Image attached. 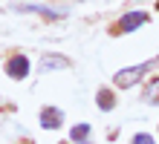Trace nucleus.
I'll list each match as a JSON object with an SVG mask.
<instances>
[{"instance_id": "nucleus-1", "label": "nucleus", "mask_w": 159, "mask_h": 144, "mask_svg": "<svg viewBox=\"0 0 159 144\" xmlns=\"http://www.w3.org/2000/svg\"><path fill=\"white\" fill-rule=\"evenodd\" d=\"M156 61H148V63H136V66H125V69H119L116 75H113V81H116V86H121V89H130L133 84H139L148 75V69H151Z\"/></svg>"}, {"instance_id": "nucleus-2", "label": "nucleus", "mask_w": 159, "mask_h": 144, "mask_svg": "<svg viewBox=\"0 0 159 144\" xmlns=\"http://www.w3.org/2000/svg\"><path fill=\"white\" fill-rule=\"evenodd\" d=\"M145 23H148V15H145V12H127V15L113 26V35H130V32H136V29L145 26Z\"/></svg>"}, {"instance_id": "nucleus-3", "label": "nucleus", "mask_w": 159, "mask_h": 144, "mask_svg": "<svg viewBox=\"0 0 159 144\" xmlns=\"http://www.w3.org/2000/svg\"><path fill=\"white\" fill-rule=\"evenodd\" d=\"M6 75H9V78H15V81L29 78V58H26V55H12L6 61Z\"/></svg>"}, {"instance_id": "nucleus-4", "label": "nucleus", "mask_w": 159, "mask_h": 144, "mask_svg": "<svg viewBox=\"0 0 159 144\" xmlns=\"http://www.w3.org/2000/svg\"><path fill=\"white\" fill-rule=\"evenodd\" d=\"M64 124V112L58 107H43L41 110V127L43 130H58Z\"/></svg>"}, {"instance_id": "nucleus-5", "label": "nucleus", "mask_w": 159, "mask_h": 144, "mask_svg": "<svg viewBox=\"0 0 159 144\" xmlns=\"http://www.w3.org/2000/svg\"><path fill=\"white\" fill-rule=\"evenodd\" d=\"M70 61L67 58H61V55H46L43 61H41V72H49V69H67Z\"/></svg>"}, {"instance_id": "nucleus-6", "label": "nucleus", "mask_w": 159, "mask_h": 144, "mask_svg": "<svg viewBox=\"0 0 159 144\" xmlns=\"http://www.w3.org/2000/svg\"><path fill=\"white\" fill-rule=\"evenodd\" d=\"M142 101H148V104H159V78H151V81L145 84Z\"/></svg>"}, {"instance_id": "nucleus-7", "label": "nucleus", "mask_w": 159, "mask_h": 144, "mask_svg": "<svg viewBox=\"0 0 159 144\" xmlns=\"http://www.w3.org/2000/svg\"><path fill=\"white\" fill-rule=\"evenodd\" d=\"M96 104H98L104 112H110V110L116 107V98H113V92H110V89H98V92H96Z\"/></svg>"}, {"instance_id": "nucleus-8", "label": "nucleus", "mask_w": 159, "mask_h": 144, "mask_svg": "<svg viewBox=\"0 0 159 144\" xmlns=\"http://www.w3.org/2000/svg\"><path fill=\"white\" fill-rule=\"evenodd\" d=\"M17 12H35V15H43V17H61V12H52V9H43V6H15Z\"/></svg>"}, {"instance_id": "nucleus-9", "label": "nucleus", "mask_w": 159, "mask_h": 144, "mask_svg": "<svg viewBox=\"0 0 159 144\" xmlns=\"http://www.w3.org/2000/svg\"><path fill=\"white\" fill-rule=\"evenodd\" d=\"M87 136H90V124H78V127H72V130H70V138H72V141H78V144H81V141H87Z\"/></svg>"}, {"instance_id": "nucleus-10", "label": "nucleus", "mask_w": 159, "mask_h": 144, "mask_svg": "<svg viewBox=\"0 0 159 144\" xmlns=\"http://www.w3.org/2000/svg\"><path fill=\"white\" fill-rule=\"evenodd\" d=\"M133 144H153V136H148V133H136Z\"/></svg>"}, {"instance_id": "nucleus-11", "label": "nucleus", "mask_w": 159, "mask_h": 144, "mask_svg": "<svg viewBox=\"0 0 159 144\" xmlns=\"http://www.w3.org/2000/svg\"><path fill=\"white\" fill-rule=\"evenodd\" d=\"M81 144H90V141H81Z\"/></svg>"}]
</instances>
